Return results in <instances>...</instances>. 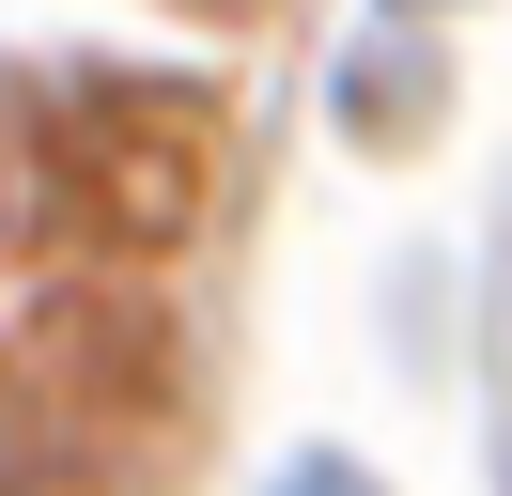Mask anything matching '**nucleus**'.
Masks as SVG:
<instances>
[{"label": "nucleus", "mask_w": 512, "mask_h": 496, "mask_svg": "<svg viewBox=\"0 0 512 496\" xmlns=\"http://www.w3.org/2000/svg\"><path fill=\"white\" fill-rule=\"evenodd\" d=\"M388 16H435V0H388Z\"/></svg>", "instance_id": "nucleus-1"}]
</instances>
